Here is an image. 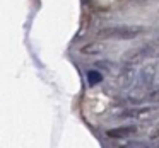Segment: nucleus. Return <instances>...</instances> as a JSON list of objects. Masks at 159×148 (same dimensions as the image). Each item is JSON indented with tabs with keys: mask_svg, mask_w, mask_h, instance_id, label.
<instances>
[{
	"mask_svg": "<svg viewBox=\"0 0 159 148\" xmlns=\"http://www.w3.org/2000/svg\"><path fill=\"white\" fill-rule=\"evenodd\" d=\"M149 99H151L152 102H159V90H154V92L149 95Z\"/></svg>",
	"mask_w": 159,
	"mask_h": 148,
	"instance_id": "423d86ee",
	"label": "nucleus"
},
{
	"mask_svg": "<svg viewBox=\"0 0 159 148\" xmlns=\"http://www.w3.org/2000/svg\"><path fill=\"white\" fill-rule=\"evenodd\" d=\"M151 138H152V140H159V129H157V131H154V133L151 134Z\"/></svg>",
	"mask_w": 159,
	"mask_h": 148,
	"instance_id": "0eeeda50",
	"label": "nucleus"
},
{
	"mask_svg": "<svg viewBox=\"0 0 159 148\" xmlns=\"http://www.w3.org/2000/svg\"><path fill=\"white\" fill-rule=\"evenodd\" d=\"M142 32V27L135 26H115V27H104L99 31V38L104 39H134Z\"/></svg>",
	"mask_w": 159,
	"mask_h": 148,
	"instance_id": "f257e3e1",
	"label": "nucleus"
},
{
	"mask_svg": "<svg viewBox=\"0 0 159 148\" xmlns=\"http://www.w3.org/2000/svg\"><path fill=\"white\" fill-rule=\"evenodd\" d=\"M104 46H96V44H91V46H86V48H82V53H99L103 51Z\"/></svg>",
	"mask_w": 159,
	"mask_h": 148,
	"instance_id": "39448f33",
	"label": "nucleus"
},
{
	"mask_svg": "<svg viewBox=\"0 0 159 148\" xmlns=\"http://www.w3.org/2000/svg\"><path fill=\"white\" fill-rule=\"evenodd\" d=\"M157 51L152 49L151 44H144V46H139V48H132L128 51L123 53V60L128 63H137V61H142L145 58H152Z\"/></svg>",
	"mask_w": 159,
	"mask_h": 148,
	"instance_id": "f03ea898",
	"label": "nucleus"
},
{
	"mask_svg": "<svg viewBox=\"0 0 159 148\" xmlns=\"http://www.w3.org/2000/svg\"><path fill=\"white\" fill-rule=\"evenodd\" d=\"M137 133V128L135 126H120V128H113V129L106 131L108 138H113V140H121V138H128L132 134Z\"/></svg>",
	"mask_w": 159,
	"mask_h": 148,
	"instance_id": "7ed1b4c3",
	"label": "nucleus"
},
{
	"mask_svg": "<svg viewBox=\"0 0 159 148\" xmlns=\"http://www.w3.org/2000/svg\"><path fill=\"white\" fill-rule=\"evenodd\" d=\"M87 78H89L91 85H96V83H99L101 80H103V75H101L99 72H96V70H89V72H87Z\"/></svg>",
	"mask_w": 159,
	"mask_h": 148,
	"instance_id": "20e7f679",
	"label": "nucleus"
}]
</instances>
